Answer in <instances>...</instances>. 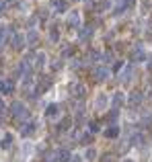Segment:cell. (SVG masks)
<instances>
[{"mask_svg": "<svg viewBox=\"0 0 152 162\" xmlns=\"http://www.w3.org/2000/svg\"><path fill=\"white\" fill-rule=\"evenodd\" d=\"M11 111H12V115L17 117V119H27V117H29V111L25 109V105L21 103V101H17V103H12Z\"/></svg>", "mask_w": 152, "mask_h": 162, "instance_id": "obj_1", "label": "cell"}, {"mask_svg": "<svg viewBox=\"0 0 152 162\" xmlns=\"http://www.w3.org/2000/svg\"><path fill=\"white\" fill-rule=\"evenodd\" d=\"M25 41H27V37H23L21 33H14V35H12V47H14V49H23Z\"/></svg>", "mask_w": 152, "mask_h": 162, "instance_id": "obj_2", "label": "cell"}, {"mask_svg": "<svg viewBox=\"0 0 152 162\" xmlns=\"http://www.w3.org/2000/svg\"><path fill=\"white\" fill-rule=\"evenodd\" d=\"M93 76H95V80H107L109 78V70L107 68H95L93 70Z\"/></svg>", "mask_w": 152, "mask_h": 162, "instance_id": "obj_3", "label": "cell"}, {"mask_svg": "<svg viewBox=\"0 0 152 162\" xmlns=\"http://www.w3.org/2000/svg\"><path fill=\"white\" fill-rule=\"evenodd\" d=\"M68 25L74 27V29L80 27V14H78L76 11H70V14H68Z\"/></svg>", "mask_w": 152, "mask_h": 162, "instance_id": "obj_4", "label": "cell"}, {"mask_svg": "<svg viewBox=\"0 0 152 162\" xmlns=\"http://www.w3.org/2000/svg\"><path fill=\"white\" fill-rule=\"evenodd\" d=\"M12 88H14L12 80H0V94H11Z\"/></svg>", "mask_w": 152, "mask_h": 162, "instance_id": "obj_5", "label": "cell"}, {"mask_svg": "<svg viewBox=\"0 0 152 162\" xmlns=\"http://www.w3.org/2000/svg\"><path fill=\"white\" fill-rule=\"evenodd\" d=\"M70 93L74 94V96H82V94L86 93V86H84V84H78V82H76V84H70Z\"/></svg>", "mask_w": 152, "mask_h": 162, "instance_id": "obj_6", "label": "cell"}, {"mask_svg": "<svg viewBox=\"0 0 152 162\" xmlns=\"http://www.w3.org/2000/svg\"><path fill=\"white\" fill-rule=\"evenodd\" d=\"M103 136L109 139H115L117 136H119V125H111V127H107L105 131H103Z\"/></svg>", "mask_w": 152, "mask_h": 162, "instance_id": "obj_7", "label": "cell"}, {"mask_svg": "<svg viewBox=\"0 0 152 162\" xmlns=\"http://www.w3.org/2000/svg\"><path fill=\"white\" fill-rule=\"evenodd\" d=\"M35 129H37V123L29 121V123H25V127L21 129V136H31V133H33Z\"/></svg>", "mask_w": 152, "mask_h": 162, "instance_id": "obj_8", "label": "cell"}, {"mask_svg": "<svg viewBox=\"0 0 152 162\" xmlns=\"http://www.w3.org/2000/svg\"><path fill=\"white\" fill-rule=\"evenodd\" d=\"M123 103H126V94L123 93H115V96H113V109H119Z\"/></svg>", "mask_w": 152, "mask_h": 162, "instance_id": "obj_9", "label": "cell"}, {"mask_svg": "<svg viewBox=\"0 0 152 162\" xmlns=\"http://www.w3.org/2000/svg\"><path fill=\"white\" fill-rule=\"evenodd\" d=\"M58 105H49V107H47V111H45V117L47 119H54V117H58Z\"/></svg>", "mask_w": 152, "mask_h": 162, "instance_id": "obj_10", "label": "cell"}, {"mask_svg": "<svg viewBox=\"0 0 152 162\" xmlns=\"http://www.w3.org/2000/svg\"><path fill=\"white\" fill-rule=\"evenodd\" d=\"M144 60H146V53H144L142 47H138V49L134 51V62H144Z\"/></svg>", "mask_w": 152, "mask_h": 162, "instance_id": "obj_11", "label": "cell"}, {"mask_svg": "<svg viewBox=\"0 0 152 162\" xmlns=\"http://www.w3.org/2000/svg\"><path fill=\"white\" fill-rule=\"evenodd\" d=\"M43 64H45V53H43V51H37V56H35V66H37V68H41Z\"/></svg>", "mask_w": 152, "mask_h": 162, "instance_id": "obj_12", "label": "cell"}, {"mask_svg": "<svg viewBox=\"0 0 152 162\" xmlns=\"http://www.w3.org/2000/svg\"><path fill=\"white\" fill-rule=\"evenodd\" d=\"M12 144V133H4V138H2V142H0V146L2 148H11Z\"/></svg>", "mask_w": 152, "mask_h": 162, "instance_id": "obj_13", "label": "cell"}, {"mask_svg": "<svg viewBox=\"0 0 152 162\" xmlns=\"http://www.w3.org/2000/svg\"><path fill=\"white\" fill-rule=\"evenodd\" d=\"M35 41H37V31H35V29H31V31L27 33V43H29V45H33Z\"/></svg>", "mask_w": 152, "mask_h": 162, "instance_id": "obj_14", "label": "cell"}, {"mask_svg": "<svg viewBox=\"0 0 152 162\" xmlns=\"http://www.w3.org/2000/svg\"><path fill=\"white\" fill-rule=\"evenodd\" d=\"M105 103H107V96H105V94H99V96H97V101H95V107H97V109H101V107H105Z\"/></svg>", "mask_w": 152, "mask_h": 162, "instance_id": "obj_15", "label": "cell"}, {"mask_svg": "<svg viewBox=\"0 0 152 162\" xmlns=\"http://www.w3.org/2000/svg\"><path fill=\"white\" fill-rule=\"evenodd\" d=\"M91 35H93V27H86V29H82V31H80V41L88 39Z\"/></svg>", "mask_w": 152, "mask_h": 162, "instance_id": "obj_16", "label": "cell"}, {"mask_svg": "<svg viewBox=\"0 0 152 162\" xmlns=\"http://www.w3.org/2000/svg\"><path fill=\"white\" fill-rule=\"evenodd\" d=\"M129 103H132V105H140V103H142V94H140V93H132V96H129Z\"/></svg>", "mask_w": 152, "mask_h": 162, "instance_id": "obj_17", "label": "cell"}, {"mask_svg": "<svg viewBox=\"0 0 152 162\" xmlns=\"http://www.w3.org/2000/svg\"><path fill=\"white\" fill-rule=\"evenodd\" d=\"M58 154H60V160H62V162L70 160V150H58Z\"/></svg>", "mask_w": 152, "mask_h": 162, "instance_id": "obj_18", "label": "cell"}, {"mask_svg": "<svg viewBox=\"0 0 152 162\" xmlns=\"http://www.w3.org/2000/svg\"><path fill=\"white\" fill-rule=\"evenodd\" d=\"M91 142H93V136H91V133H82L80 136V144L86 146V144H91Z\"/></svg>", "mask_w": 152, "mask_h": 162, "instance_id": "obj_19", "label": "cell"}, {"mask_svg": "<svg viewBox=\"0 0 152 162\" xmlns=\"http://www.w3.org/2000/svg\"><path fill=\"white\" fill-rule=\"evenodd\" d=\"M49 39H51L54 43H56V41L60 39V33H58V29H51V31H49Z\"/></svg>", "mask_w": 152, "mask_h": 162, "instance_id": "obj_20", "label": "cell"}, {"mask_svg": "<svg viewBox=\"0 0 152 162\" xmlns=\"http://www.w3.org/2000/svg\"><path fill=\"white\" fill-rule=\"evenodd\" d=\"M84 156H86V160H93L95 156H97V152H95L93 148H88V150H86V154H84Z\"/></svg>", "mask_w": 152, "mask_h": 162, "instance_id": "obj_21", "label": "cell"}, {"mask_svg": "<svg viewBox=\"0 0 152 162\" xmlns=\"http://www.w3.org/2000/svg\"><path fill=\"white\" fill-rule=\"evenodd\" d=\"M88 129H91V133L99 131V123H97V121H91V123H88Z\"/></svg>", "mask_w": 152, "mask_h": 162, "instance_id": "obj_22", "label": "cell"}, {"mask_svg": "<svg viewBox=\"0 0 152 162\" xmlns=\"http://www.w3.org/2000/svg\"><path fill=\"white\" fill-rule=\"evenodd\" d=\"M111 58H113L111 51H105V53H103V62H111Z\"/></svg>", "mask_w": 152, "mask_h": 162, "instance_id": "obj_23", "label": "cell"}, {"mask_svg": "<svg viewBox=\"0 0 152 162\" xmlns=\"http://www.w3.org/2000/svg\"><path fill=\"white\" fill-rule=\"evenodd\" d=\"M4 33H6V29H0V43H4Z\"/></svg>", "mask_w": 152, "mask_h": 162, "instance_id": "obj_24", "label": "cell"}, {"mask_svg": "<svg viewBox=\"0 0 152 162\" xmlns=\"http://www.w3.org/2000/svg\"><path fill=\"white\" fill-rule=\"evenodd\" d=\"M121 68H123V62H117V64H115V70H117V72H119V70H121Z\"/></svg>", "mask_w": 152, "mask_h": 162, "instance_id": "obj_25", "label": "cell"}, {"mask_svg": "<svg viewBox=\"0 0 152 162\" xmlns=\"http://www.w3.org/2000/svg\"><path fill=\"white\" fill-rule=\"evenodd\" d=\"M2 8H4V2H0V12H2Z\"/></svg>", "mask_w": 152, "mask_h": 162, "instance_id": "obj_26", "label": "cell"}, {"mask_svg": "<svg viewBox=\"0 0 152 162\" xmlns=\"http://www.w3.org/2000/svg\"><path fill=\"white\" fill-rule=\"evenodd\" d=\"M126 162H132V160H126Z\"/></svg>", "mask_w": 152, "mask_h": 162, "instance_id": "obj_27", "label": "cell"}]
</instances>
